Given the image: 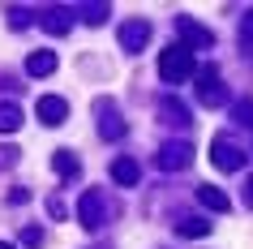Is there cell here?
<instances>
[{"mask_svg": "<svg viewBox=\"0 0 253 249\" xmlns=\"http://www.w3.org/2000/svg\"><path fill=\"white\" fill-rule=\"evenodd\" d=\"M176 232H180V236H211V223L202 219V215H189V219L176 223Z\"/></svg>", "mask_w": 253, "mask_h": 249, "instance_id": "obj_16", "label": "cell"}, {"mask_svg": "<svg viewBox=\"0 0 253 249\" xmlns=\"http://www.w3.org/2000/svg\"><path fill=\"white\" fill-rule=\"evenodd\" d=\"M211 163H214L219 172H240V168H245V150H240L232 138L219 133V138L211 142Z\"/></svg>", "mask_w": 253, "mask_h": 249, "instance_id": "obj_3", "label": "cell"}, {"mask_svg": "<svg viewBox=\"0 0 253 249\" xmlns=\"http://www.w3.org/2000/svg\"><path fill=\"white\" fill-rule=\"evenodd\" d=\"M17 129H22V107L4 99L0 103V133H17Z\"/></svg>", "mask_w": 253, "mask_h": 249, "instance_id": "obj_14", "label": "cell"}, {"mask_svg": "<svg viewBox=\"0 0 253 249\" xmlns=\"http://www.w3.org/2000/svg\"><path fill=\"white\" fill-rule=\"evenodd\" d=\"M112 181L116 185H137L142 181V168H137L133 159H112Z\"/></svg>", "mask_w": 253, "mask_h": 249, "instance_id": "obj_13", "label": "cell"}, {"mask_svg": "<svg viewBox=\"0 0 253 249\" xmlns=\"http://www.w3.org/2000/svg\"><path fill=\"white\" fill-rule=\"evenodd\" d=\"M78 219H82V228H90V232L107 223L103 194H99V189H86V194H82V202H78Z\"/></svg>", "mask_w": 253, "mask_h": 249, "instance_id": "obj_5", "label": "cell"}, {"mask_svg": "<svg viewBox=\"0 0 253 249\" xmlns=\"http://www.w3.org/2000/svg\"><path fill=\"white\" fill-rule=\"evenodd\" d=\"M232 116H236L240 125H253V103H249V99H240V103L232 107Z\"/></svg>", "mask_w": 253, "mask_h": 249, "instance_id": "obj_19", "label": "cell"}, {"mask_svg": "<svg viewBox=\"0 0 253 249\" xmlns=\"http://www.w3.org/2000/svg\"><path fill=\"white\" fill-rule=\"evenodd\" d=\"M26 73H30V78H47V73H56V52H30L26 56Z\"/></svg>", "mask_w": 253, "mask_h": 249, "instance_id": "obj_12", "label": "cell"}, {"mask_svg": "<svg viewBox=\"0 0 253 249\" xmlns=\"http://www.w3.org/2000/svg\"><path fill=\"white\" fill-rule=\"evenodd\" d=\"M47 215H52V219H65V202H60V198H47Z\"/></svg>", "mask_w": 253, "mask_h": 249, "instance_id": "obj_23", "label": "cell"}, {"mask_svg": "<svg viewBox=\"0 0 253 249\" xmlns=\"http://www.w3.org/2000/svg\"><path fill=\"white\" fill-rule=\"evenodd\" d=\"M189 159H193V146L189 142H163L159 155H155V163H159L163 172H180V168H189Z\"/></svg>", "mask_w": 253, "mask_h": 249, "instance_id": "obj_6", "label": "cell"}, {"mask_svg": "<svg viewBox=\"0 0 253 249\" xmlns=\"http://www.w3.org/2000/svg\"><path fill=\"white\" fill-rule=\"evenodd\" d=\"M198 99L206 107H223L227 103V86H219V69H214V65H202L198 69Z\"/></svg>", "mask_w": 253, "mask_h": 249, "instance_id": "obj_4", "label": "cell"}, {"mask_svg": "<svg viewBox=\"0 0 253 249\" xmlns=\"http://www.w3.org/2000/svg\"><path fill=\"white\" fill-rule=\"evenodd\" d=\"M22 245H26V249H39L43 245V232H39V228H26V232H22Z\"/></svg>", "mask_w": 253, "mask_h": 249, "instance_id": "obj_20", "label": "cell"}, {"mask_svg": "<svg viewBox=\"0 0 253 249\" xmlns=\"http://www.w3.org/2000/svg\"><path fill=\"white\" fill-rule=\"evenodd\" d=\"M245 202L253 206V176H249V185H245Z\"/></svg>", "mask_w": 253, "mask_h": 249, "instance_id": "obj_24", "label": "cell"}, {"mask_svg": "<svg viewBox=\"0 0 253 249\" xmlns=\"http://www.w3.org/2000/svg\"><path fill=\"white\" fill-rule=\"evenodd\" d=\"M198 202L206 210H214V215H227V210H232L227 194H223V189H214V185H198Z\"/></svg>", "mask_w": 253, "mask_h": 249, "instance_id": "obj_10", "label": "cell"}, {"mask_svg": "<svg viewBox=\"0 0 253 249\" xmlns=\"http://www.w3.org/2000/svg\"><path fill=\"white\" fill-rule=\"evenodd\" d=\"M0 249H13V245H4V241H0Z\"/></svg>", "mask_w": 253, "mask_h": 249, "instance_id": "obj_25", "label": "cell"}, {"mask_svg": "<svg viewBox=\"0 0 253 249\" xmlns=\"http://www.w3.org/2000/svg\"><path fill=\"white\" fill-rule=\"evenodd\" d=\"M116 43H120V52H129V56L142 52V48L150 43V22H146V17H125V22H120Z\"/></svg>", "mask_w": 253, "mask_h": 249, "instance_id": "obj_2", "label": "cell"}, {"mask_svg": "<svg viewBox=\"0 0 253 249\" xmlns=\"http://www.w3.org/2000/svg\"><path fill=\"white\" fill-rule=\"evenodd\" d=\"M176 35H180L189 48H211V43H214V35L206 26H198L193 17H176Z\"/></svg>", "mask_w": 253, "mask_h": 249, "instance_id": "obj_9", "label": "cell"}, {"mask_svg": "<svg viewBox=\"0 0 253 249\" xmlns=\"http://www.w3.org/2000/svg\"><path fill=\"white\" fill-rule=\"evenodd\" d=\"M82 22L103 26V22H107V4H82Z\"/></svg>", "mask_w": 253, "mask_h": 249, "instance_id": "obj_18", "label": "cell"}, {"mask_svg": "<svg viewBox=\"0 0 253 249\" xmlns=\"http://www.w3.org/2000/svg\"><path fill=\"white\" fill-rule=\"evenodd\" d=\"M94 112H99V133H103L107 142H116V138H125V120L116 116V107H112V99H99V103H94Z\"/></svg>", "mask_w": 253, "mask_h": 249, "instance_id": "obj_7", "label": "cell"}, {"mask_svg": "<svg viewBox=\"0 0 253 249\" xmlns=\"http://www.w3.org/2000/svg\"><path fill=\"white\" fill-rule=\"evenodd\" d=\"M189 73H198V65H193V52H189L185 43H172V48H163V52H159V78L168 82V86L185 82Z\"/></svg>", "mask_w": 253, "mask_h": 249, "instance_id": "obj_1", "label": "cell"}, {"mask_svg": "<svg viewBox=\"0 0 253 249\" xmlns=\"http://www.w3.org/2000/svg\"><path fill=\"white\" fill-rule=\"evenodd\" d=\"M26 22H30V13H26V9H9V26H13V30H22Z\"/></svg>", "mask_w": 253, "mask_h": 249, "instance_id": "obj_21", "label": "cell"}, {"mask_svg": "<svg viewBox=\"0 0 253 249\" xmlns=\"http://www.w3.org/2000/svg\"><path fill=\"white\" fill-rule=\"evenodd\" d=\"M52 168L60 172V176H78V155H73V150H56V155H52Z\"/></svg>", "mask_w": 253, "mask_h": 249, "instance_id": "obj_17", "label": "cell"}, {"mask_svg": "<svg viewBox=\"0 0 253 249\" xmlns=\"http://www.w3.org/2000/svg\"><path fill=\"white\" fill-rule=\"evenodd\" d=\"M35 112H39V120H43V125H52V129H56V125H65V120H69V103H65V99H60V95H43V99H39V107H35Z\"/></svg>", "mask_w": 253, "mask_h": 249, "instance_id": "obj_8", "label": "cell"}, {"mask_svg": "<svg viewBox=\"0 0 253 249\" xmlns=\"http://www.w3.org/2000/svg\"><path fill=\"white\" fill-rule=\"evenodd\" d=\"M240 43H245V48H253V13L240 22Z\"/></svg>", "mask_w": 253, "mask_h": 249, "instance_id": "obj_22", "label": "cell"}, {"mask_svg": "<svg viewBox=\"0 0 253 249\" xmlns=\"http://www.w3.org/2000/svg\"><path fill=\"white\" fill-rule=\"evenodd\" d=\"M69 26H73V17H69L65 4H52V9L43 13V30H47V35H65Z\"/></svg>", "mask_w": 253, "mask_h": 249, "instance_id": "obj_11", "label": "cell"}, {"mask_svg": "<svg viewBox=\"0 0 253 249\" xmlns=\"http://www.w3.org/2000/svg\"><path fill=\"white\" fill-rule=\"evenodd\" d=\"M159 112L168 116V125H185V120H189V107L180 103V99H163V103H159Z\"/></svg>", "mask_w": 253, "mask_h": 249, "instance_id": "obj_15", "label": "cell"}]
</instances>
